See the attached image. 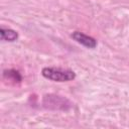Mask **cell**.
<instances>
[{
  "instance_id": "obj_1",
  "label": "cell",
  "mask_w": 129,
  "mask_h": 129,
  "mask_svg": "<svg viewBox=\"0 0 129 129\" xmlns=\"http://www.w3.org/2000/svg\"><path fill=\"white\" fill-rule=\"evenodd\" d=\"M41 75L43 78L57 83L71 82L76 79V73L69 69L54 68V67H45L41 70Z\"/></svg>"
},
{
  "instance_id": "obj_2",
  "label": "cell",
  "mask_w": 129,
  "mask_h": 129,
  "mask_svg": "<svg viewBox=\"0 0 129 129\" xmlns=\"http://www.w3.org/2000/svg\"><path fill=\"white\" fill-rule=\"evenodd\" d=\"M71 37L77 41L78 43H80L81 45L87 47V48H95L97 46V40L88 35V34H85L84 32H81V31H74L72 34H71Z\"/></svg>"
},
{
  "instance_id": "obj_3",
  "label": "cell",
  "mask_w": 129,
  "mask_h": 129,
  "mask_svg": "<svg viewBox=\"0 0 129 129\" xmlns=\"http://www.w3.org/2000/svg\"><path fill=\"white\" fill-rule=\"evenodd\" d=\"M0 37L4 41L13 42V41L17 40L18 33H17L16 30H14L12 28H7V27H3L2 26L0 28Z\"/></svg>"
},
{
  "instance_id": "obj_4",
  "label": "cell",
  "mask_w": 129,
  "mask_h": 129,
  "mask_svg": "<svg viewBox=\"0 0 129 129\" xmlns=\"http://www.w3.org/2000/svg\"><path fill=\"white\" fill-rule=\"evenodd\" d=\"M3 79L11 82L13 84H19L22 81V77L19 74V72L16 70H13V69L4 70L3 71Z\"/></svg>"
}]
</instances>
